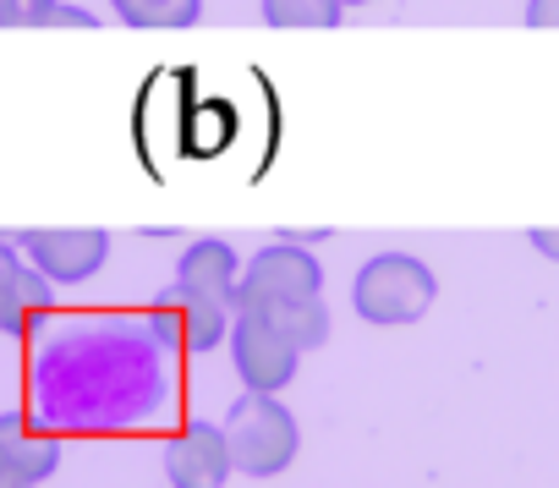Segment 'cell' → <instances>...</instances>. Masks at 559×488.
<instances>
[{
  "label": "cell",
  "mask_w": 559,
  "mask_h": 488,
  "mask_svg": "<svg viewBox=\"0 0 559 488\" xmlns=\"http://www.w3.org/2000/svg\"><path fill=\"white\" fill-rule=\"evenodd\" d=\"M433 297H439V281H433V270H428L423 259H412V253H379V259H368V264L357 270V281H352V308H357V319H368V324H379V330H390V324H417V319L433 308Z\"/></svg>",
  "instance_id": "1"
},
{
  "label": "cell",
  "mask_w": 559,
  "mask_h": 488,
  "mask_svg": "<svg viewBox=\"0 0 559 488\" xmlns=\"http://www.w3.org/2000/svg\"><path fill=\"white\" fill-rule=\"evenodd\" d=\"M297 417L280 406L274 395H241L230 412H225V450H230V466L247 472V477H274L297 461Z\"/></svg>",
  "instance_id": "2"
},
{
  "label": "cell",
  "mask_w": 559,
  "mask_h": 488,
  "mask_svg": "<svg viewBox=\"0 0 559 488\" xmlns=\"http://www.w3.org/2000/svg\"><path fill=\"white\" fill-rule=\"evenodd\" d=\"M319 291H324L319 259L308 248H297V241H274V248H258L252 264L241 270L230 313H269V308H286V302H302Z\"/></svg>",
  "instance_id": "3"
},
{
  "label": "cell",
  "mask_w": 559,
  "mask_h": 488,
  "mask_svg": "<svg viewBox=\"0 0 559 488\" xmlns=\"http://www.w3.org/2000/svg\"><path fill=\"white\" fill-rule=\"evenodd\" d=\"M17 248H23L28 270H39L50 286H78L105 270L110 236L99 225H34L17 236Z\"/></svg>",
  "instance_id": "4"
},
{
  "label": "cell",
  "mask_w": 559,
  "mask_h": 488,
  "mask_svg": "<svg viewBox=\"0 0 559 488\" xmlns=\"http://www.w3.org/2000/svg\"><path fill=\"white\" fill-rule=\"evenodd\" d=\"M230 357H236V373L252 395H274L297 379V362L302 352L280 335L263 313H230Z\"/></svg>",
  "instance_id": "5"
},
{
  "label": "cell",
  "mask_w": 559,
  "mask_h": 488,
  "mask_svg": "<svg viewBox=\"0 0 559 488\" xmlns=\"http://www.w3.org/2000/svg\"><path fill=\"white\" fill-rule=\"evenodd\" d=\"M154 324V341L165 346H187V352H214L225 335H230V308L225 302H209V297H192V291H176L148 313Z\"/></svg>",
  "instance_id": "6"
},
{
  "label": "cell",
  "mask_w": 559,
  "mask_h": 488,
  "mask_svg": "<svg viewBox=\"0 0 559 488\" xmlns=\"http://www.w3.org/2000/svg\"><path fill=\"white\" fill-rule=\"evenodd\" d=\"M230 450H225V428L219 422H187L170 444H165V477L170 488H225L230 477Z\"/></svg>",
  "instance_id": "7"
},
{
  "label": "cell",
  "mask_w": 559,
  "mask_h": 488,
  "mask_svg": "<svg viewBox=\"0 0 559 488\" xmlns=\"http://www.w3.org/2000/svg\"><path fill=\"white\" fill-rule=\"evenodd\" d=\"M56 291L39 270H28L17 259V248L0 236V335H28L45 313H50Z\"/></svg>",
  "instance_id": "8"
},
{
  "label": "cell",
  "mask_w": 559,
  "mask_h": 488,
  "mask_svg": "<svg viewBox=\"0 0 559 488\" xmlns=\"http://www.w3.org/2000/svg\"><path fill=\"white\" fill-rule=\"evenodd\" d=\"M236 281H241V259L219 236H198L176 264V291H192V297H209V302H225V308L236 297Z\"/></svg>",
  "instance_id": "9"
},
{
  "label": "cell",
  "mask_w": 559,
  "mask_h": 488,
  "mask_svg": "<svg viewBox=\"0 0 559 488\" xmlns=\"http://www.w3.org/2000/svg\"><path fill=\"white\" fill-rule=\"evenodd\" d=\"M56 439L34 433L23 417H0V488H39L56 472Z\"/></svg>",
  "instance_id": "10"
},
{
  "label": "cell",
  "mask_w": 559,
  "mask_h": 488,
  "mask_svg": "<svg viewBox=\"0 0 559 488\" xmlns=\"http://www.w3.org/2000/svg\"><path fill=\"white\" fill-rule=\"evenodd\" d=\"M110 12L143 34H181L203 17V0H110Z\"/></svg>",
  "instance_id": "11"
},
{
  "label": "cell",
  "mask_w": 559,
  "mask_h": 488,
  "mask_svg": "<svg viewBox=\"0 0 559 488\" xmlns=\"http://www.w3.org/2000/svg\"><path fill=\"white\" fill-rule=\"evenodd\" d=\"M263 319L286 335L297 352H319L330 341V308H324V297H302V302H286V308H269Z\"/></svg>",
  "instance_id": "12"
},
{
  "label": "cell",
  "mask_w": 559,
  "mask_h": 488,
  "mask_svg": "<svg viewBox=\"0 0 559 488\" xmlns=\"http://www.w3.org/2000/svg\"><path fill=\"white\" fill-rule=\"evenodd\" d=\"M341 0H263V23L280 34H319L341 28Z\"/></svg>",
  "instance_id": "13"
},
{
  "label": "cell",
  "mask_w": 559,
  "mask_h": 488,
  "mask_svg": "<svg viewBox=\"0 0 559 488\" xmlns=\"http://www.w3.org/2000/svg\"><path fill=\"white\" fill-rule=\"evenodd\" d=\"M39 28H99V23H94V12H78V7H61L56 0V7L39 17Z\"/></svg>",
  "instance_id": "14"
},
{
  "label": "cell",
  "mask_w": 559,
  "mask_h": 488,
  "mask_svg": "<svg viewBox=\"0 0 559 488\" xmlns=\"http://www.w3.org/2000/svg\"><path fill=\"white\" fill-rule=\"evenodd\" d=\"M56 7V0H7V12H12V28H39V17Z\"/></svg>",
  "instance_id": "15"
},
{
  "label": "cell",
  "mask_w": 559,
  "mask_h": 488,
  "mask_svg": "<svg viewBox=\"0 0 559 488\" xmlns=\"http://www.w3.org/2000/svg\"><path fill=\"white\" fill-rule=\"evenodd\" d=\"M526 28H559V0H526Z\"/></svg>",
  "instance_id": "16"
},
{
  "label": "cell",
  "mask_w": 559,
  "mask_h": 488,
  "mask_svg": "<svg viewBox=\"0 0 559 488\" xmlns=\"http://www.w3.org/2000/svg\"><path fill=\"white\" fill-rule=\"evenodd\" d=\"M526 241H532V248H537L543 259H554V264H559V230H554V225H532V230H526Z\"/></svg>",
  "instance_id": "17"
},
{
  "label": "cell",
  "mask_w": 559,
  "mask_h": 488,
  "mask_svg": "<svg viewBox=\"0 0 559 488\" xmlns=\"http://www.w3.org/2000/svg\"><path fill=\"white\" fill-rule=\"evenodd\" d=\"M341 7H346V12H352V7H368V0H341Z\"/></svg>",
  "instance_id": "18"
}]
</instances>
